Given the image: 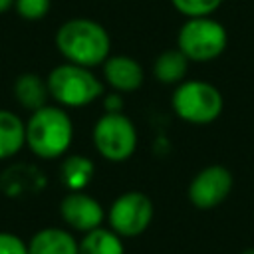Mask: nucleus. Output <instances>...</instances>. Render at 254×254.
I'll return each mask as SVG.
<instances>
[{
  "instance_id": "obj_1",
  "label": "nucleus",
  "mask_w": 254,
  "mask_h": 254,
  "mask_svg": "<svg viewBox=\"0 0 254 254\" xmlns=\"http://www.w3.org/2000/svg\"><path fill=\"white\" fill-rule=\"evenodd\" d=\"M56 48L65 62L83 67L103 65L111 52L107 30L89 18L65 20L56 32Z\"/></svg>"
},
{
  "instance_id": "obj_2",
  "label": "nucleus",
  "mask_w": 254,
  "mask_h": 254,
  "mask_svg": "<svg viewBox=\"0 0 254 254\" xmlns=\"http://www.w3.org/2000/svg\"><path fill=\"white\" fill-rule=\"evenodd\" d=\"M73 141V123L64 107L44 105L26 121V147L38 159H60Z\"/></svg>"
},
{
  "instance_id": "obj_3",
  "label": "nucleus",
  "mask_w": 254,
  "mask_h": 254,
  "mask_svg": "<svg viewBox=\"0 0 254 254\" xmlns=\"http://www.w3.org/2000/svg\"><path fill=\"white\" fill-rule=\"evenodd\" d=\"M50 97L62 107H85L103 95V83L95 77L91 67L77 64H60L48 77Z\"/></svg>"
},
{
  "instance_id": "obj_4",
  "label": "nucleus",
  "mask_w": 254,
  "mask_h": 254,
  "mask_svg": "<svg viewBox=\"0 0 254 254\" xmlns=\"http://www.w3.org/2000/svg\"><path fill=\"white\" fill-rule=\"evenodd\" d=\"M171 105L177 117L183 121L192 125H208L220 117L224 99L212 83L200 79H185L175 87Z\"/></svg>"
},
{
  "instance_id": "obj_5",
  "label": "nucleus",
  "mask_w": 254,
  "mask_h": 254,
  "mask_svg": "<svg viewBox=\"0 0 254 254\" xmlns=\"http://www.w3.org/2000/svg\"><path fill=\"white\" fill-rule=\"evenodd\" d=\"M226 44V28L210 16L187 18L177 36V48L189 58V62H212L222 56Z\"/></svg>"
},
{
  "instance_id": "obj_6",
  "label": "nucleus",
  "mask_w": 254,
  "mask_h": 254,
  "mask_svg": "<svg viewBox=\"0 0 254 254\" xmlns=\"http://www.w3.org/2000/svg\"><path fill=\"white\" fill-rule=\"evenodd\" d=\"M95 151L109 163H123L137 149V129L123 113H103L91 131Z\"/></svg>"
},
{
  "instance_id": "obj_7",
  "label": "nucleus",
  "mask_w": 254,
  "mask_h": 254,
  "mask_svg": "<svg viewBox=\"0 0 254 254\" xmlns=\"http://www.w3.org/2000/svg\"><path fill=\"white\" fill-rule=\"evenodd\" d=\"M153 212V202L145 192L127 190L111 202L105 218L115 234L121 238H135L149 228Z\"/></svg>"
},
{
  "instance_id": "obj_8",
  "label": "nucleus",
  "mask_w": 254,
  "mask_h": 254,
  "mask_svg": "<svg viewBox=\"0 0 254 254\" xmlns=\"http://www.w3.org/2000/svg\"><path fill=\"white\" fill-rule=\"evenodd\" d=\"M232 173L222 165L200 169L189 183V200L198 210H210L222 204L232 190Z\"/></svg>"
},
{
  "instance_id": "obj_9",
  "label": "nucleus",
  "mask_w": 254,
  "mask_h": 254,
  "mask_svg": "<svg viewBox=\"0 0 254 254\" xmlns=\"http://www.w3.org/2000/svg\"><path fill=\"white\" fill-rule=\"evenodd\" d=\"M60 216L64 224L75 232H89L103 224L107 212L101 202L85 190H69L60 202Z\"/></svg>"
},
{
  "instance_id": "obj_10",
  "label": "nucleus",
  "mask_w": 254,
  "mask_h": 254,
  "mask_svg": "<svg viewBox=\"0 0 254 254\" xmlns=\"http://www.w3.org/2000/svg\"><path fill=\"white\" fill-rule=\"evenodd\" d=\"M103 79L117 93H131L143 85L145 73L141 64L129 56H109L103 62Z\"/></svg>"
},
{
  "instance_id": "obj_11",
  "label": "nucleus",
  "mask_w": 254,
  "mask_h": 254,
  "mask_svg": "<svg viewBox=\"0 0 254 254\" xmlns=\"http://www.w3.org/2000/svg\"><path fill=\"white\" fill-rule=\"evenodd\" d=\"M28 252L30 254H77L79 242L65 228L46 226V228H40L28 240Z\"/></svg>"
},
{
  "instance_id": "obj_12",
  "label": "nucleus",
  "mask_w": 254,
  "mask_h": 254,
  "mask_svg": "<svg viewBox=\"0 0 254 254\" xmlns=\"http://www.w3.org/2000/svg\"><path fill=\"white\" fill-rule=\"evenodd\" d=\"M46 185V179L42 171L30 167V165H16L12 169H6L0 177V189L8 196H22L28 192H38Z\"/></svg>"
},
{
  "instance_id": "obj_13",
  "label": "nucleus",
  "mask_w": 254,
  "mask_h": 254,
  "mask_svg": "<svg viewBox=\"0 0 254 254\" xmlns=\"http://www.w3.org/2000/svg\"><path fill=\"white\" fill-rule=\"evenodd\" d=\"M14 97L28 111H36V109L48 105L50 91H48L46 77H42L34 71L20 73L14 81Z\"/></svg>"
},
{
  "instance_id": "obj_14",
  "label": "nucleus",
  "mask_w": 254,
  "mask_h": 254,
  "mask_svg": "<svg viewBox=\"0 0 254 254\" xmlns=\"http://www.w3.org/2000/svg\"><path fill=\"white\" fill-rule=\"evenodd\" d=\"M26 145V123L20 115L0 109V161L16 157Z\"/></svg>"
},
{
  "instance_id": "obj_15",
  "label": "nucleus",
  "mask_w": 254,
  "mask_h": 254,
  "mask_svg": "<svg viewBox=\"0 0 254 254\" xmlns=\"http://www.w3.org/2000/svg\"><path fill=\"white\" fill-rule=\"evenodd\" d=\"M189 64V58L179 48L165 50L153 62V75L157 81L165 85H179L187 77Z\"/></svg>"
},
{
  "instance_id": "obj_16",
  "label": "nucleus",
  "mask_w": 254,
  "mask_h": 254,
  "mask_svg": "<svg viewBox=\"0 0 254 254\" xmlns=\"http://www.w3.org/2000/svg\"><path fill=\"white\" fill-rule=\"evenodd\" d=\"M95 165L85 155H67L60 165V181L69 190H85L93 181Z\"/></svg>"
},
{
  "instance_id": "obj_17",
  "label": "nucleus",
  "mask_w": 254,
  "mask_h": 254,
  "mask_svg": "<svg viewBox=\"0 0 254 254\" xmlns=\"http://www.w3.org/2000/svg\"><path fill=\"white\" fill-rule=\"evenodd\" d=\"M77 254H125L123 238L111 228H95L81 236Z\"/></svg>"
},
{
  "instance_id": "obj_18",
  "label": "nucleus",
  "mask_w": 254,
  "mask_h": 254,
  "mask_svg": "<svg viewBox=\"0 0 254 254\" xmlns=\"http://www.w3.org/2000/svg\"><path fill=\"white\" fill-rule=\"evenodd\" d=\"M173 8L181 12L187 18H198V16H210L214 14L222 0H171Z\"/></svg>"
},
{
  "instance_id": "obj_19",
  "label": "nucleus",
  "mask_w": 254,
  "mask_h": 254,
  "mask_svg": "<svg viewBox=\"0 0 254 254\" xmlns=\"http://www.w3.org/2000/svg\"><path fill=\"white\" fill-rule=\"evenodd\" d=\"M52 0H14V10L22 20L38 22L48 16Z\"/></svg>"
},
{
  "instance_id": "obj_20",
  "label": "nucleus",
  "mask_w": 254,
  "mask_h": 254,
  "mask_svg": "<svg viewBox=\"0 0 254 254\" xmlns=\"http://www.w3.org/2000/svg\"><path fill=\"white\" fill-rule=\"evenodd\" d=\"M0 254H30L28 242H24L14 232L0 230Z\"/></svg>"
},
{
  "instance_id": "obj_21",
  "label": "nucleus",
  "mask_w": 254,
  "mask_h": 254,
  "mask_svg": "<svg viewBox=\"0 0 254 254\" xmlns=\"http://www.w3.org/2000/svg\"><path fill=\"white\" fill-rule=\"evenodd\" d=\"M103 107H105V113H121V109H123V99H121V95H119L117 91L111 93V95H105Z\"/></svg>"
},
{
  "instance_id": "obj_22",
  "label": "nucleus",
  "mask_w": 254,
  "mask_h": 254,
  "mask_svg": "<svg viewBox=\"0 0 254 254\" xmlns=\"http://www.w3.org/2000/svg\"><path fill=\"white\" fill-rule=\"evenodd\" d=\"M10 8H14V0H0V14L8 12Z\"/></svg>"
},
{
  "instance_id": "obj_23",
  "label": "nucleus",
  "mask_w": 254,
  "mask_h": 254,
  "mask_svg": "<svg viewBox=\"0 0 254 254\" xmlns=\"http://www.w3.org/2000/svg\"><path fill=\"white\" fill-rule=\"evenodd\" d=\"M240 254H254V246H252V248H246V250H242Z\"/></svg>"
}]
</instances>
